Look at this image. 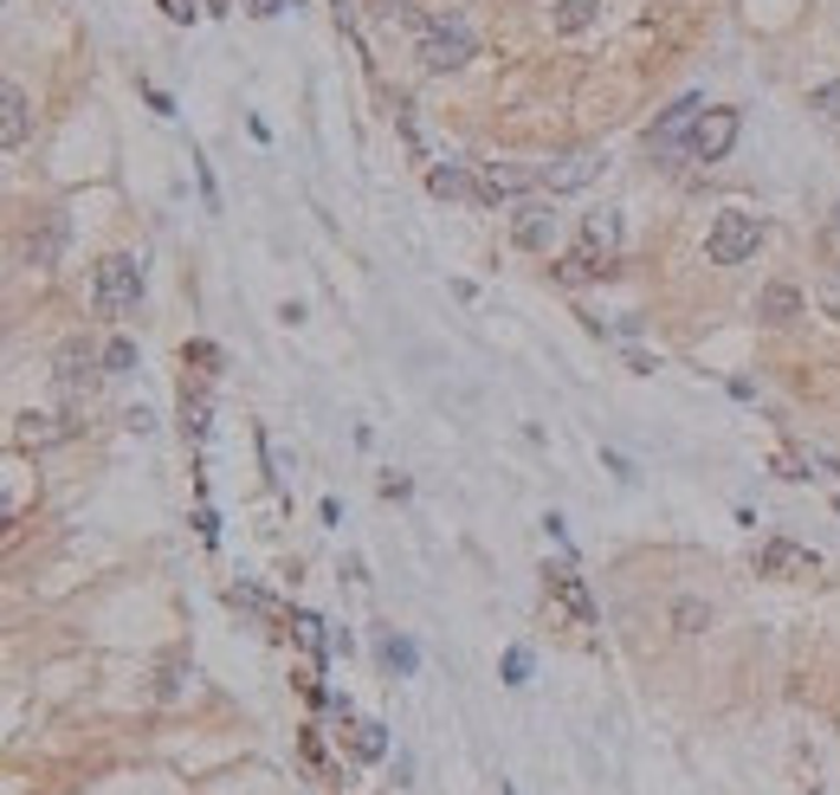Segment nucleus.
<instances>
[{"instance_id": "1", "label": "nucleus", "mask_w": 840, "mask_h": 795, "mask_svg": "<svg viewBox=\"0 0 840 795\" xmlns=\"http://www.w3.org/2000/svg\"><path fill=\"white\" fill-rule=\"evenodd\" d=\"M614 246H621V221H614V214H588V221H582V246H575L556 272H563L570 285L608 278V272H614Z\"/></svg>"}, {"instance_id": "2", "label": "nucleus", "mask_w": 840, "mask_h": 795, "mask_svg": "<svg viewBox=\"0 0 840 795\" xmlns=\"http://www.w3.org/2000/svg\"><path fill=\"white\" fill-rule=\"evenodd\" d=\"M757 246H764V221L744 214V207H725L711 221V239H705L711 265H744V259H757Z\"/></svg>"}, {"instance_id": "3", "label": "nucleus", "mask_w": 840, "mask_h": 795, "mask_svg": "<svg viewBox=\"0 0 840 795\" xmlns=\"http://www.w3.org/2000/svg\"><path fill=\"white\" fill-rule=\"evenodd\" d=\"M91 298H98V317H123V310H136V298H143V265L130 259V253L98 259V285H91Z\"/></svg>"}, {"instance_id": "4", "label": "nucleus", "mask_w": 840, "mask_h": 795, "mask_svg": "<svg viewBox=\"0 0 840 795\" xmlns=\"http://www.w3.org/2000/svg\"><path fill=\"white\" fill-rule=\"evenodd\" d=\"M465 59H472V27H465L459 13L420 27V65H427V72H459Z\"/></svg>"}, {"instance_id": "5", "label": "nucleus", "mask_w": 840, "mask_h": 795, "mask_svg": "<svg viewBox=\"0 0 840 795\" xmlns=\"http://www.w3.org/2000/svg\"><path fill=\"white\" fill-rule=\"evenodd\" d=\"M98 376H104V356H98L91 343H65V349H59L52 381H59V395H65V401H84V395L98 388Z\"/></svg>"}, {"instance_id": "6", "label": "nucleus", "mask_w": 840, "mask_h": 795, "mask_svg": "<svg viewBox=\"0 0 840 795\" xmlns=\"http://www.w3.org/2000/svg\"><path fill=\"white\" fill-rule=\"evenodd\" d=\"M698 116H705V98L692 91V98H679L673 111H659V123L647 130V150H653V155L686 150V143H692V130H698Z\"/></svg>"}, {"instance_id": "7", "label": "nucleus", "mask_w": 840, "mask_h": 795, "mask_svg": "<svg viewBox=\"0 0 840 795\" xmlns=\"http://www.w3.org/2000/svg\"><path fill=\"white\" fill-rule=\"evenodd\" d=\"M531 188H543V175L524 162H485L479 169V201H524Z\"/></svg>"}, {"instance_id": "8", "label": "nucleus", "mask_w": 840, "mask_h": 795, "mask_svg": "<svg viewBox=\"0 0 840 795\" xmlns=\"http://www.w3.org/2000/svg\"><path fill=\"white\" fill-rule=\"evenodd\" d=\"M65 214H59V207H52V214H39V227L27 233V246H20V259L33 265V272H52V265H59V253H65Z\"/></svg>"}, {"instance_id": "9", "label": "nucleus", "mask_w": 840, "mask_h": 795, "mask_svg": "<svg viewBox=\"0 0 840 795\" xmlns=\"http://www.w3.org/2000/svg\"><path fill=\"white\" fill-rule=\"evenodd\" d=\"M730 143H737V111H705V116H698V130H692L686 150L698 155V162H725Z\"/></svg>"}, {"instance_id": "10", "label": "nucleus", "mask_w": 840, "mask_h": 795, "mask_svg": "<svg viewBox=\"0 0 840 795\" xmlns=\"http://www.w3.org/2000/svg\"><path fill=\"white\" fill-rule=\"evenodd\" d=\"M550 233H556V214H550V201L524 194V201H518V214H511V239H518L524 253H543V246H550Z\"/></svg>"}, {"instance_id": "11", "label": "nucleus", "mask_w": 840, "mask_h": 795, "mask_svg": "<svg viewBox=\"0 0 840 795\" xmlns=\"http://www.w3.org/2000/svg\"><path fill=\"white\" fill-rule=\"evenodd\" d=\"M543 589L570 608L575 628H595V602H588V589H582V575H575L570 563H550V569H543Z\"/></svg>"}, {"instance_id": "12", "label": "nucleus", "mask_w": 840, "mask_h": 795, "mask_svg": "<svg viewBox=\"0 0 840 795\" xmlns=\"http://www.w3.org/2000/svg\"><path fill=\"white\" fill-rule=\"evenodd\" d=\"M757 569L764 575H815V550L789 543V537H769L764 550H757Z\"/></svg>"}, {"instance_id": "13", "label": "nucleus", "mask_w": 840, "mask_h": 795, "mask_svg": "<svg viewBox=\"0 0 840 795\" xmlns=\"http://www.w3.org/2000/svg\"><path fill=\"white\" fill-rule=\"evenodd\" d=\"M27 123H33V111H27V91H20V84H7V91H0V150H7V155L27 143Z\"/></svg>"}, {"instance_id": "14", "label": "nucleus", "mask_w": 840, "mask_h": 795, "mask_svg": "<svg viewBox=\"0 0 840 795\" xmlns=\"http://www.w3.org/2000/svg\"><path fill=\"white\" fill-rule=\"evenodd\" d=\"M536 175H543V188L550 194H563V188H582V182H588V175H595V155H556V162H543V169H536Z\"/></svg>"}, {"instance_id": "15", "label": "nucleus", "mask_w": 840, "mask_h": 795, "mask_svg": "<svg viewBox=\"0 0 840 795\" xmlns=\"http://www.w3.org/2000/svg\"><path fill=\"white\" fill-rule=\"evenodd\" d=\"M757 317H764V324H796V317H802V292H796V285H769L764 298H757Z\"/></svg>"}, {"instance_id": "16", "label": "nucleus", "mask_w": 840, "mask_h": 795, "mask_svg": "<svg viewBox=\"0 0 840 795\" xmlns=\"http://www.w3.org/2000/svg\"><path fill=\"white\" fill-rule=\"evenodd\" d=\"M595 20H602V0H556V13H550L556 33H588Z\"/></svg>"}, {"instance_id": "17", "label": "nucleus", "mask_w": 840, "mask_h": 795, "mask_svg": "<svg viewBox=\"0 0 840 795\" xmlns=\"http://www.w3.org/2000/svg\"><path fill=\"white\" fill-rule=\"evenodd\" d=\"M427 188L447 194V201H479V182H472L465 169H453V162H447V169H427Z\"/></svg>"}, {"instance_id": "18", "label": "nucleus", "mask_w": 840, "mask_h": 795, "mask_svg": "<svg viewBox=\"0 0 840 795\" xmlns=\"http://www.w3.org/2000/svg\"><path fill=\"white\" fill-rule=\"evenodd\" d=\"M182 427H188L194 440H207V427H214V401H207V388H182Z\"/></svg>"}, {"instance_id": "19", "label": "nucleus", "mask_w": 840, "mask_h": 795, "mask_svg": "<svg viewBox=\"0 0 840 795\" xmlns=\"http://www.w3.org/2000/svg\"><path fill=\"white\" fill-rule=\"evenodd\" d=\"M45 420H52V415H20V427H13V434H20V447H52V440H65V434H72V420H59V427H45Z\"/></svg>"}, {"instance_id": "20", "label": "nucleus", "mask_w": 840, "mask_h": 795, "mask_svg": "<svg viewBox=\"0 0 840 795\" xmlns=\"http://www.w3.org/2000/svg\"><path fill=\"white\" fill-rule=\"evenodd\" d=\"M382 660L395 666V673H414V666H420V646L401 641V634H388V641H382Z\"/></svg>"}, {"instance_id": "21", "label": "nucleus", "mask_w": 840, "mask_h": 795, "mask_svg": "<svg viewBox=\"0 0 840 795\" xmlns=\"http://www.w3.org/2000/svg\"><path fill=\"white\" fill-rule=\"evenodd\" d=\"M123 369H136V343L116 337L111 349H104V376H123Z\"/></svg>"}, {"instance_id": "22", "label": "nucleus", "mask_w": 840, "mask_h": 795, "mask_svg": "<svg viewBox=\"0 0 840 795\" xmlns=\"http://www.w3.org/2000/svg\"><path fill=\"white\" fill-rule=\"evenodd\" d=\"M673 621H679V634H705V628H711V608L679 602V608H673Z\"/></svg>"}, {"instance_id": "23", "label": "nucleus", "mask_w": 840, "mask_h": 795, "mask_svg": "<svg viewBox=\"0 0 840 795\" xmlns=\"http://www.w3.org/2000/svg\"><path fill=\"white\" fill-rule=\"evenodd\" d=\"M382 751H388L382 724H356V757H369V763H376V757H382Z\"/></svg>"}, {"instance_id": "24", "label": "nucleus", "mask_w": 840, "mask_h": 795, "mask_svg": "<svg viewBox=\"0 0 840 795\" xmlns=\"http://www.w3.org/2000/svg\"><path fill=\"white\" fill-rule=\"evenodd\" d=\"M524 680H531V653L511 646V653H504V685H524Z\"/></svg>"}, {"instance_id": "25", "label": "nucleus", "mask_w": 840, "mask_h": 795, "mask_svg": "<svg viewBox=\"0 0 840 795\" xmlns=\"http://www.w3.org/2000/svg\"><path fill=\"white\" fill-rule=\"evenodd\" d=\"M808 104H815L821 116H834V123H840V78H834V84H821V91H815Z\"/></svg>"}, {"instance_id": "26", "label": "nucleus", "mask_w": 840, "mask_h": 795, "mask_svg": "<svg viewBox=\"0 0 840 795\" xmlns=\"http://www.w3.org/2000/svg\"><path fill=\"white\" fill-rule=\"evenodd\" d=\"M162 13H168V20H194V13H201V0H162Z\"/></svg>"}, {"instance_id": "27", "label": "nucleus", "mask_w": 840, "mask_h": 795, "mask_svg": "<svg viewBox=\"0 0 840 795\" xmlns=\"http://www.w3.org/2000/svg\"><path fill=\"white\" fill-rule=\"evenodd\" d=\"M828 253H834V272H840V214H828Z\"/></svg>"}, {"instance_id": "28", "label": "nucleus", "mask_w": 840, "mask_h": 795, "mask_svg": "<svg viewBox=\"0 0 840 795\" xmlns=\"http://www.w3.org/2000/svg\"><path fill=\"white\" fill-rule=\"evenodd\" d=\"M246 7H253V13H259V20H272V13H278V7H285V0H246Z\"/></svg>"}]
</instances>
